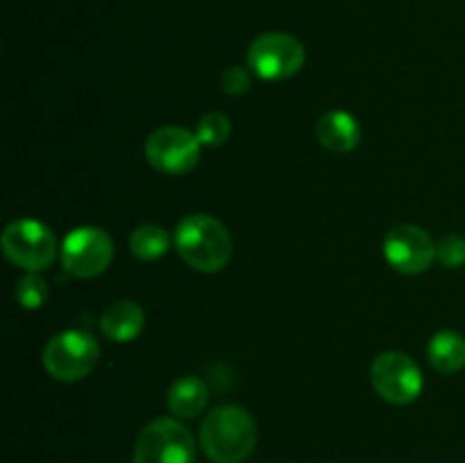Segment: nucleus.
Wrapping results in <instances>:
<instances>
[{
    "label": "nucleus",
    "mask_w": 465,
    "mask_h": 463,
    "mask_svg": "<svg viewBox=\"0 0 465 463\" xmlns=\"http://www.w3.org/2000/svg\"><path fill=\"white\" fill-rule=\"evenodd\" d=\"M5 257L30 272L45 271L57 257V239L39 221H14L3 232Z\"/></svg>",
    "instance_id": "nucleus-5"
},
{
    "label": "nucleus",
    "mask_w": 465,
    "mask_h": 463,
    "mask_svg": "<svg viewBox=\"0 0 465 463\" xmlns=\"http://www.w3.org/2000/svg\"><path fill=\"white\" fill-rule=\"evenodd\" d=\"M175 248L182 261L198 272L223 271L234 252L227 227L207 213H191L177 222Z\"/></svg>",
    "instance_id": "nucleus-2"
},
{
    "label": "nucleus",
    "mask_w": 465,
    "mask_h": 463,
    "mask_svg": "<svg viewBox=\"0 0 465 463\" xmlns=\"http://www.w3.org/2000/svg\"><path fill=\"white\" fill-rule=\"evenodd\" d=\"M436 257L445 268H459L465 263V239L461 234H445L436 243Z\"/></svg>",
    "instance_id": "nucleus-18"
},
{
    "label": "nucleus",
    "mask_w": 465,
    "mask_h": 463,
    "mask_svg": "<svg viewBox=\"0 0 465 463\" xmlns=\"http://www.w3.org/2000/svg\"><path fill=\"white\" fill-rule=\"evenodd\" d=\"M221 89L227 95H241L250 89V73L243 66H227L221 75Z\"/></svg>",
    "instance_id": "nucleus-19"
},
{
    "label": "nucleus",
    "mask_w": 465,
    "mask_h": 463,
    "mask_svg": "<svg viewBox=\"0 0 465 463\" xmlns=\"http://www.w3.org/2000/svg\"><path fill=\"white\" fill-rule=\"evenodd\" d=\"M171 248V236L163 227L145 222V225L136 227L130 236V250L136 259L141 261H154V259L163 257Z\"/></svg>",
    "instance_id": "nucleus-15"
},
{
    "label": "nucleus",
    "mask_w": 465,
    "mask_h": 463,
    "mask_svg": "<svg viewBox=\"0 0 465 463\" xmlns=\"http://www.w3.org/2000/svg\"><path fill=\"white\" fill-rule=\"evenodd\" d=\"M100 327H103V334L107 339L116 340V343H127V340H134L143 331L145 313L132 300H118V302L109 304L104 309L103 318H100Z\"/></svg>",
    "instance_id": "nucleus-12"
},
{
    "label": "nucleus",
    "mask_w": 465,
    "mask_h": 463,
    "mask_svg": "<svg viewBox=\"0 0 465 463\" xmlns=\"http://www.w3.org/2000/svg\"><path fill=\"white\" fill-rule=\"evenodd\" d=\"M371 379L377 395L391 404H411L422 393V372L409 354L384 352L372 361Z\"/></svg>",
    "instance_id": "nucleus-9"
},
{
    "label": "nucleus",
    "mask_w": 465,
    "mask_h": 463,
    "mask_svg": "<svg viewBox=\"0 0 465 463\" xmlns=\"http://www.w3.org/2000/svg\"><path fill=\"white\" fill-rule=\"evenodd\" d=\"M304 45L286 32L259 34L248 48V66L262 80H286L304 66Z\"/></svg>",
    "instance_id": "nucleus-6"
},
{
    "label": "nucleus",
    "mask_w": 465,
    "mask_h": 463,
    "mask_svg": "<svg viewBox=\"0 0 465 463\" xmlns=\"http://www.w3.org/2000/svg\"><path fill=\"white\" fill-rule=\"evenodd\" d=\"M207 399H209V390L207 384H204L200 377L195 375H186L180 377V379L173 381L171 390H168V409H171L173 416L177 418H189L200 416L207 407Z\"/></svg>",
    "instance_id": "nucleus-13"
},
{
    "label": "nucleus",
    "mask_w": 465,
    "mask_h": 463,
    "mask_svg": "<svg viewBox=\"0 0 465 463\" xmlns=\"http://www.w3.org/2000/svg\"><path fill=\"white\" fill-rule=\"evenodd\" d=\"M430 363L443 375H452L465 366V339L459 331L443 330L431 336L427 348Z\"/></svg>",
    "instance_id": "nucleus-14"
},
{
    "label": "nucleus",
    "mask_w": 465,
    "mask_h": 463,
    "mask_svg": "<svg viewBox=\"0 0 465 463\" xmlns=\"http://www.w3.org/2000/svg\"><path fill=\"white\" fill-rule=\"evenodd\" d=\"M203 143L193 132L177 125L154 130L145 141V159L150 166L166 175H184L193 171L200 162Z\"/></svg>",
    "instance_id": "nucleus-8"
},
{
    "label": "nucleus",
    "mask_w": 465,
    "mask_h": 463,
    "mask_svg": "<svg viewBox=\"0 0 465 463\" xmlns=\"http://www.w3.org/2000/svg\"><path fill=\"white\" fill-rule=\"evenodd\" d=\"M200 445L213 463H243L257 448V425L239 404H223L204 416Z\"/></svg>",
    "instance_id": "nucleus-1"
},
{
    "label": "nucleus",
    "mask_w": 465,
    "mask_h": 463,
    "mask_svg": "<svg viewBox=\"0 0 465 463\" xmlns=\"http://www.w3.org/2000/svg\"><path fill=\"white\" fill-rule=\"evenodd\" d=\"M45 300H48V284L36 272H30L16 281V302L23 309H41Z\"/></svg>",
    "instance_id": "nucleus-17"
},
{
    "label": "nucleus",
    "mask_w": 465,
    "mask_h": 463,
    "mask_svg": "<svg viewBox=\"0 0 465 463\" xmlns=\"http://www.w3.org/2000/svg\"><path fill=\"white\" fill-rule=\"evenodd\" d=\"M316 136L322 148L330 153H350L361 141V127L357 118L348 112H327L318 118Z\"/></svg>",
    "instance_id": "nucleus-11"
},
{
    "label": "nucleus",
    "mask_w": 465,
    "mask_h": 463,
    "mask_svg": "<svg viewBox=\"0 0 465 463\" xmlns=\"http://www.w3.org/2000/svg\"><path fill=\"white\" fill-rule=\"evenodd\" d=\"M198 449L191 431L173 418H157L141 429L134 463H195Z\"/></svg>",
    "instance_id": "nucleus-3"
},
{
    "label": "nucleus",
    "mask_w": 465,
    "mask_h": 463,
    "mask_svg": "<svg viewBox=\"0 0 465 463\" xmlns=\"http://www.w3.org/2000/svg\"><path fill=\"white\" fill-rule=\"evenodd\" d=\"M114 241L100 227H77L64 239L62 266L77 280L98 277L112 266Z\"/></svg>",
    "instance_id": "nucleus-7"
},
{
    "label": "nucleus",
    "mask_w": 465,
    "mask_h": 463,
    "mask_svg": "<svg viewBox=\"0 0 465 463\" xmlns=\"http://www.w3.org/2000/svg\"><path fill=\"white\" fill-rule=\"evenodd\" d=\"M232 134V123L225 113L221 112H209L204 113L198 121V127H195V136L203 145H209V148H218V145L227 143Z\"/></svg>",
    "instance_id": "nucleus-16"
},
{
    "label": "nucleus",
    "mask_w": 465,
    "mask_h": 463,
    "mask_svg": "<svg viewBox=\"0 0 465 463\" xmlns=\"http://www.w3.org/2000/svg\"><path fill=\"white\" fill-rule=\"evenodd\" d=\"M384 257L404 275H420L434 263L436 243L422 227L400 225L386 234Z\"/></svg>",
    "instance_id": "nucleus-10"
},
{
    "label": "nucleus",
    "mask_w": 465,
    "mask_h": 463,
    "mask_svg": "<svg viewBox=\"0 0 465 463\" xmlns=\"http://www.w3.org/2000/svg\"><path fill=\"white\" fill-rule=\"evenodd\" d=\"M100 359L98 340L80 330L53 336L44 350V368L59 381H80L89 375Z\"/></svg>",
    "instance_id": "nucleus-4"
}]
</instances>
